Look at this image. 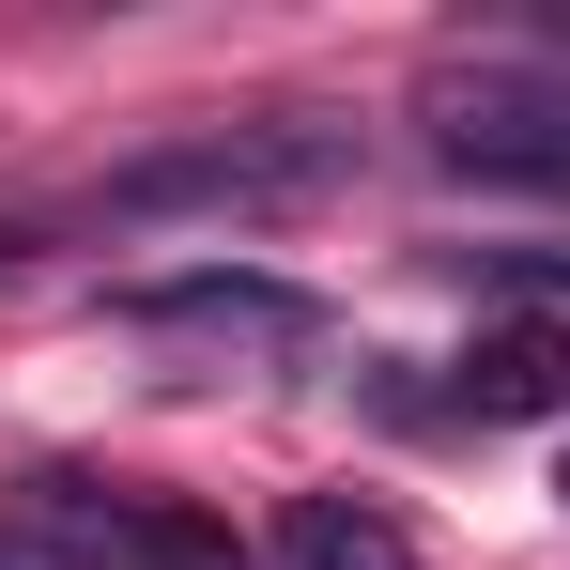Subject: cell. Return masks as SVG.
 <instances>
[{
    "instance_id": "1",
    "label": "cell",
    "mask_w": 570,
    "mask_h": 570,
    "mask_svg": "<svg viewBox=\"0 0 570 570\" xmlns=\"http://www.w3.org/2000/svg\"><path fill=\"white\" fill-rule=\"evenodd\" d=\"M355 170H371V139H355L340 108H247V124H186V139L94 170V186L62 200V216H31V232H263V216L340 200Z\"/></svg>"
},
{
    "instance_id": "2",
    "label": "cell",
    "mask_w": 570,
    "mask_h": 570,
    "mask_svg": "<svg viewBox=\"0 0 570 570\" xmlns=\"http://www.w3.org/2000/svg\"><path fill=\"white\" fill-rule=\"evenodd\" d=\"M432 155L478 170V186H570V62H448L432 78Z\"/></svg>"
},
{
    "instance_id": "3",
    "label": "cell",
    "mask_w": 570,
    "mask_h": 570,
    "mask_svg": "<svg viewBox=\"0 0 570 570\" xmlns=\"http://www.w3.org/2000/svg\"><path fill=\"white\" fill-rule=\"evenodd\" d=\"M108 324H139V340H216V355H308V340H324V293L263 278V263H186V278H124Z\"/></svg>"
},
{
    "instance_id": "4",
    "label": "cell",
    "mask_w": 570,
    "mask_h": 570,
    "mask_svg": "<svg viewBox=\"0 0 570 570\" xmlns=\"http://www.w3.org/2000/svg\"><path fill=\"white\" fill-rule=\"evenodd\" d=\"M448 416H478V432L570 416V324H556V308H493L463 355H448Z\"/></svg>"
},
{
    "instance_id": "5",
    "label": "cell",
    "mask_w": 570,
    "mask_h": 570,
    "mask_svg": "<svg viewBox=\"0 0 570 570\" xmlns=\"http://www.w3.org/2000/svg\"><path fill=\"white\" fill-rule=\"evenodd\" d=\"M16 556H47V570H155V493L31 478V493H16Z\"/></svg>"
},
{
    "instance_id": "6",
    "label": "cell",
    "mask_w": 570,
    "mask_h": 570,
    "mask_svg": "<svg viewBox=\"0 0 570 570\" xmlns=\"http://www.w3.org/2000/svg\"><path fill=\"white\" fill-rule=\"evenodd\" d=\"M278 570H416V540L385 524L371 493H293L278 509Z\"/></svg>"
},
{
    "instance_id": "7",
    "label": "cell",
    "mask_w": 570,
    "mask_h": 570,
    "mask_svg": "<svg viewBox=\"0 0 570 570\" xmlns=\"http://www.w3.org/2000/svg\"><path fill=\"white\" fill-rule=\"evenodd\" d=\"M155 570H247V556H232V524H200V509H155Z\"/></svg>"
},
{
    "instance_id": "8",
    "label": "cell",
    "mask_w": 570,
    "mask_h": 570,
    "mask_svg": "<svg viewBox=\"0 0 570 570\" xmlns=\"http://www.w3.org/2000/svg\"><path fill=\"white\" fill-rule=\"evenodd\" d=\"M463 278H509V293H570V247H463Z\"/></svg>"
},
{
    "instance_id": "9",
    "label": "cell",
    "mask_w": 570,
    "mask_h": 570,
    "mask_svg": "<svg viewBox=\"0 0 570 570\" xmlns=\"http://www.w3.org/2000/svg\"><path fill=\"white\" fill-rule=\"evenodd\" d=\"M524 47H540V62H570V16H540V31H524Z\"/></svg>"
},
{
    "instance_id": "10",
    "label": "cell",
    "mask_w": 570,
    "mask_h": 570,
    "mask_svg": "<svg viewBox=\"0 0 570 570\" xmlns=\"http://www.w3.org/2000/svg\"><path fill=\"white\" fill-rule=\"evenodd\" d=\"M0 570H31V556H16V540H0Z\"/></svg>"
},
{
    "instance_id": "11",
    "label": "cell",
    "mask_w": 570,
    "mask_h": 570,
    "mask_svg": "<svg viewBox=\"0 0 570 570\" xmlns=\"http://www.w3.org/2000/svg\"><path fill=\"white\" fill-rule=\"evenodd\" d=\"M556 493H570V463H556Z\"/></svg>"
}]
</instances>
